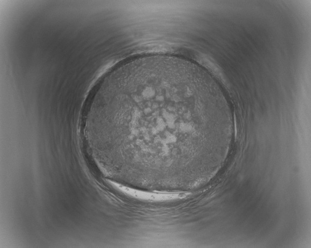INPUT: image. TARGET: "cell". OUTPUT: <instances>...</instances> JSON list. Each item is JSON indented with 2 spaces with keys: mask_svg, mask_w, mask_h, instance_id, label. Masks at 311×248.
Segmentation results:
<instances>
[{
  "mask_svg": "<svg viewBox=\"0 0 311 248\" xmlns=\"http://www.w3.org/2000/svg\"><path fill=\"white\" fill-rule=\"evenodd\" d=\"M86 139L134 179L191 182L215 170L234 131L230 104L206 70L167 55L107 73L85 110Z\"/></svg>",
  "mask_w": 311,
  "mask_h": 248,
  "instance_id": "cell-1",
  "label": "cell"
}]
</instances>
